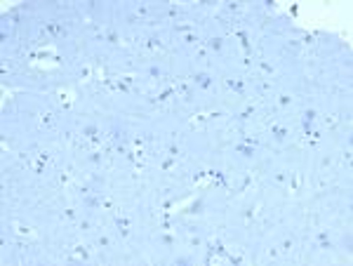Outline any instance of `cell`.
I'll use <instances>...</instances> for the list:
<instances>
[{
    "label": "cell",
    "mask_w": 353,
    "mask_h": 266,
    "mask_svg": "<svg viewBox=\"0 0 353 266\" xmlns=\"http://www.w3.org/2000/svg\"><path fill=\"white\" fill-rule=\"evenodd\" d=\"M273 134H275V139H278V141H283V139H285V134H287V130H285V127H273Z\"/></svg>",
    "instance_id": "6da1fadb"
},
{
    "label": "cell",
    "mask_w": 353,
    "mask_h": 266,
    "mask_svg": "<svg viewBox=\"0 0 353 266\" xmlns=\"http://www.w3.org/2000/svg\"><path fill=\"white\" fill-rule=\"evenodd\" d=\"M195 83H200L203 87H210V80H207V75H205V73H198V75H195Z\"/></svg>",
    "instance_id": "7a4b0ae2"
},
{
    "label": "cell",
    "mask_w": 353,
    "mask_h": 266,
    "mask_svg": "<svg viewBox=\"0 0 353 266\" xmlns=\"http://www.w3.org/2000/svg\"><path fill=\"white\" fill-rule=\"evenodd\" d=\"M94 134H97V127H94V125L85 127V137H94Z\"/></svg>",
    "instance_id": "3957f363"
},
{
    "label": "cell",
    "mask_w": 353,
    "mask_h": 266,
    "mask_svg": "<svg viewBox=\"0 0 353 266\" xmlns=\"http://www.w3.org/2000/svg\"><path fill=\"white\" fill-rule=\"evenodd\" d=\"M210 47H212V50H221V40H219V38H214V40L210 42Z\"/></svg>",
    "instance_id": "277c9868"
},
{
    "label": "cell",
    "mask_w": 353,
    "mask_h": 266,
    "mask_svg": "<svg viewBox=\"0 0 353 266\" xmlns=\"http://www.w3.org/2000/svg\"><path fill=\"white\" fill-rule=\"evenodd\" d=\"M238 151H243V155H252V148H245V146H238Z\"/></svg>",
    "instance_id": "5b68a950"
},
{
    "label": "cell",
    "mask_w": 353,
    "mask_h": 266,
    "mask_svg": "<svg viewBox=\"0 0 353 266\" xmlns=\"http://www.w3.org/2000/svg\"><path fill=\"white\" fill-rule=\"evenodd\" d=\"M170 94H172V90H165V92H163V94H160V97H158V99H167V97H170Z\"/></svg>",
    "instance_id": "8992f818"
}]
</instances>
